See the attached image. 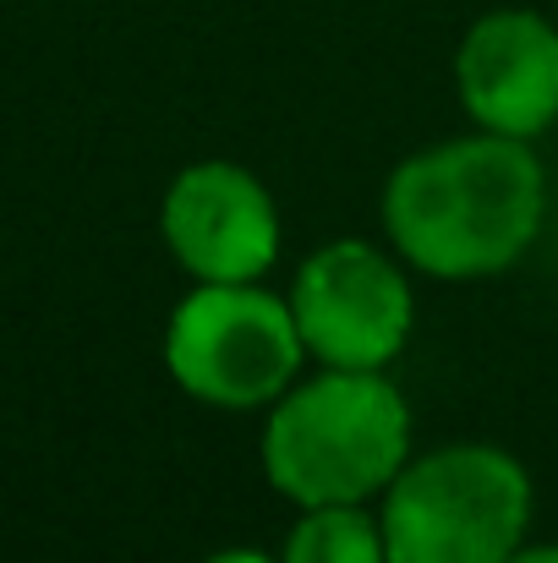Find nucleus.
Instances as JSON below:
<instances>
[{
  "mask_svg": "<svg viewBox=\"0 0 558 563\" xmlns=\"http://www.w3.org/2000/svg\"><path fill=\"white\" fill-rule=\"evenodd\" d=\"M548 176L521 137L477 132L411 154L383 187L394 252L433 279H482L521 263L543 230Z\"/></svg>",
  "mask_w": 558,
  "mask_h": 563,
  "instance_id": "1",
  "label": "nucleus"
},
{
  "mask_svg": "<svg viewBox=\"0 0 558 563\" xmlns=\"http://www.w3.org/2000/svg\"><path fill=\"white\" fill-rule=\"evenodd\" d=\"M411 460V405L383 373L324 367L280 394L263 421V476L302 509L368 504Z\"/></svg>",
  "mask_w": 558,
  "mask_h": 563,
  "instance_id": "2",
  "label": "nucleus"
},
{
  "mask_svg": "<svg viewBox=\"0 0 558 563\" xmlns=\"http://www.w3.org/2000/svg\"><path fill=\"white\" fill-rule=\"evenodd\" d=\"M378 520L389 563H510L532 526V476L493 443H449L405 460Z\"/></svg>",
  "mask_w": 558,
  "mask_h": 563,
  "instance_id": "3",
  "label": "nucleus"
},
{
  "mask_svg": "<svg viewBox=\"0 0 558 563\" xmlns=\"http://www.w3.org/2000/svg\"><path fill=\"white\" fill-rule=\"evenodd\" d=\"M302 329L291 296L247 285H197L165 329V367L192 399L219 410H258L302 373Z\"/></svg>",
  "mask_w": 558,
  "mask_h": 563,
  "instance_id": "4",
  "label": "nucleus"
},
{
  "mask_svg": "<svg viewBox=\"0 0 558 563\" xmlns=\"http://www.w3.org/2000/svg\"><path fill=\"white\" fill-rule=\"evenodd\" d=\"M291 312L307 356L362 373H383L416 323L400 263L372 241H324L291 285Z\"/></svg>",
  "mask_w": 558,
  "mask_h": 563,
  "instance_id": "5",
  "label": "nucleus"
},
{
  "mask_svg": "<svg viewBox=\"0 0 558 563\" xmlns=\"http://www.w3.org/2000/svg\"><path fill=\"white\" fill-rule=\"evenodd\" d=\"M160 230L171 257L197 285H247L263 279L280 257V208L269 187L230 165L197 159L165 191Z\"/></svg>",
  "mask_w": 558,
  "mask_h": 563,
  "instance_id": "6",
  "label": "nucleus"
},
{
  "mask_svg": "<svg viewBox=\"0 0 558 563\" xmlns=\"http://www.w3.org/2000/svg\"><path fill=\"white\" fill-rule=\"evenodd\" d=\"M455 93L482 132L543 137L558 121V27L526 5L477 16L455 49Z\"/></svg>",
  "mask_w": 558,
  "mask_h": 563,
  "instance_id": "7",
  "label": "nucleus"
},
{
  "mask_svg": "<svg viewBox=\"0 0 558 563\" xmlns=\"http://www.w3.org/2000/svg\"><path fill=\"white\" fill-rule=\"evenodd\" d=\"M280 563H389L383 520L368 515L362 504L307 509V515L291 526Z\"/></svg>",
  "mask_w": 558,
  "mask_h": 563,
  "instance_id": "8",
  "label": "nucleus"
},
{
  "mask_svg": "<svg viewBox=\"0 0 558 563\" xmlns=\"http://www.w3.org/2000/svg\"><path fill=\"white\" fill-rule=\"evenodd\" d=\"M203 563H280V559H269L258 548H225V553H214V559H203Z\"/></svg>",
  "mask_w": 558,
  "mask_h": 563,
  "instance_id": "9",
  "label": "nucleus"
},
{
  "mask_svg": "<svg viewBox=\"0 0 558 563\" xmlns=\"http://www.w3.org/2000/svg\"><path fill=\"white\" fill-rule=\"evenodd\" d=\"M510 563H558V548L554 542H543V548H526V542H521V548L510 553Z\"/></svg>",
  "mask_w": 558,
  "mask_h": 563,
  "instance_id": "10",
  "label": "nucleus"
}]
</instances>
